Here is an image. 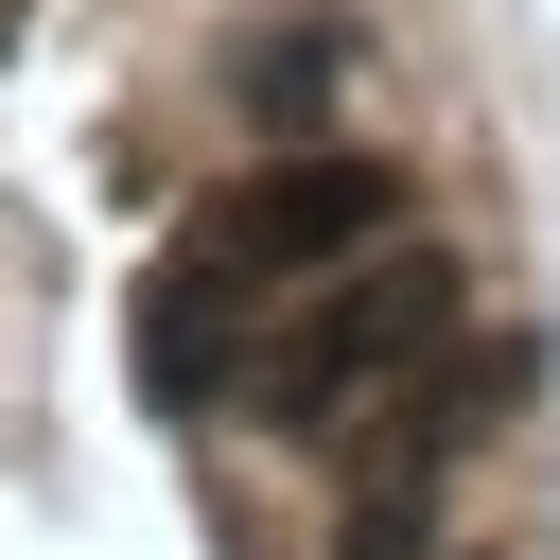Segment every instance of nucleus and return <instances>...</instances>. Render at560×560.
Returning a JSON list of instances; mask_svg holds the SVG:
<instances>
[{"instance_id": "obj_3", "label": "nucleus", "mask_w": 560, "mask_h": 560, "mask_svg": "<svg viewBox=\"0 0 560 560\" xmlns=\"http://www.w3.org/2000/svg\"><path fill=\"white\" fill-rule=\"evenodd\" d=\"M228 315H245V262H228V245H175V262L140 280V402L210 420V402H228Z\"/></svg>"}, {"instance_id": "obj_2", "label": "nucleus", "mask_w": 560, "mask_h": 560, "mask_svg": "<svg viewBox=\"0 0 560 560\" xmlns=\"http://www.w3.org/2000/svg\"><path fill=\"white\" fill-rule=\"evenodd\" d=\"M402 228V158H280V175H245L192 245H228L245 280H332L350 245H385Z\"/></svg>"}, {"instance_id": "obj_4", "label": "nucleus", "mask_w": 560, "mask_h": 560, "mask_svg": "<svg viewBox=\"0 0 560 560\" xmlns=\"http://www.w3.org/2000/svg\"><path fill=\"white\" fill-rule=\"evenodd\" d=\"M332 560H438V490H420V455L368 472V490L332 508Z\"/></svg>"}, {"instance_id": "obj_1", "label": "nucleus", "mask_w": 560, "mask_h": 560, "mask_svg": "<svg viewBox=\"0 0 560 560\" xmlns=\"http://www.w3.org/2000/svg\"><path fill=\"white\" fill-rule=\"evenodd\" d=\"M438 332H455V262L385 228V245H350V262H332V298H315V315H298L280 350H262V402H280V420H332L350 385L420 368Z\"/></svg>"}]
</instances>
